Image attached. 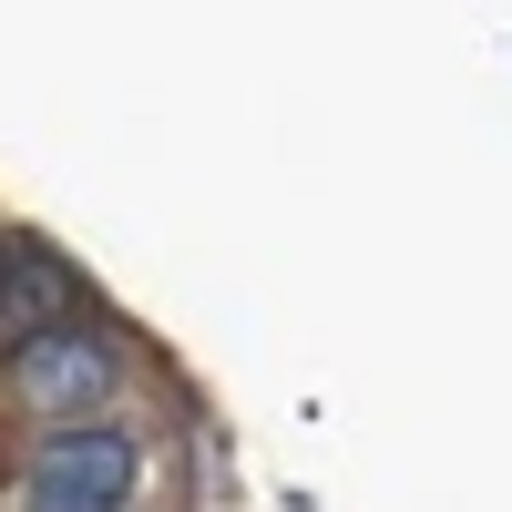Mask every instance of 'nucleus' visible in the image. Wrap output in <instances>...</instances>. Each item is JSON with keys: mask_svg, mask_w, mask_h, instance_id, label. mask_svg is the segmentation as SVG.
Wrapping results in <instances>:
<instances>
[{"mask_svg": "<svg viewBox=\"0 0 512 512\" xmlns=\"http://www.w3.org/2000/svg\"><path fill=\"white\" fill-rule=\"evenodd\" d=\"M144 482L134 431H52L31 461V512H123Z\"/></svg>", "mask_w": 512, "mask_h": 512, "instance_id": "f257e3e1", "label": "nucleus"}, {"mask_svg": "<svg viewBox=\"0 0 512 512\" xmlns=\"http://www.w3.org/2000/svg\"><path fill=\"white\" fill-rule=\"evenodd\" d=\"M11 390L31 400V410H72V400H103L113 390V349L103 338H31V349L11 359Z\"/></svg>", "mask_w": 512, "mask_h": 512, "instance_id": "f03ea898", "label": "nucleus"}]
</instances>
